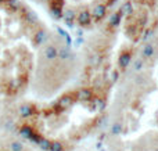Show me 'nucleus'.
I'll return each mask as SVG.
<instances>
[{"mask_svg":"<svg viewBox=\"0 0 158 151\" xmlns=\"http://www.w3.org/2000/svg\"><path fill=\"white\" fill-rule=\"evenodd\" d=\"M42 58L46 63H53L58 58V47L53 43L44 44L43 50H42Z\"/></svg>","mask_w":158,"mask_h":151,"instance_id":"nucleus-1","label":"nucleus"},{"mask_svg":"<svg viewBox=\"0 0 158 151\" xmlns=\"http://www.w3.org/2000/svg\"><path fill=\"white\" fill-rule=\"evenodd\" d=\"M75 96H77V100L81 103H90L96 99V93L94 89L90 88H82L79 90L75 92Z\"/></svg>","mask_w":158,"mask_h":151,"instance_id":"nucleus-2","label":"nucleus"},{"mask_svg":"<svg viewBox=\"0 0 158 151\" xmlns=\"http://www.w3.org/2000/svg\"><path fill=\"white\" fill-rule=\"evenodd\" d=\"M36 111H38V108L33 104H31V103H24V104H21L18 107V115L21 116L22 119L27 121V119H31L35 115Z\"/></svg>","mask_w":158,"mask_h":151,"instance_id":"nucleus-3","label":"nucleus"},{"mask_svg":"<svg viewBox=\"0 0 158 151\" xmlns=\"http://www.w3.org/2000/svg\"><path fill=\"white\" fill-rule=\"evenodd\" d=\"M0 151H29L25 147L24 143H21L19 140H15V139H11V140L6 141L2 146Z\"/></svg>","mask_w":158,"mask_h":151,"instance_id":"nucleus-4","label":"nucleus"},{"mask_svg":"<svg viewBox=\"0 0 158 151\" xmlns=\"http://www.w3.org/2000/svg\"><path fill=\"white\" fill-rule=\"evenodd\" d=\"M106 14H107V6H106V3H97V4L93 7L92 19L94 22H100L101 19L106 17Z\"/></svg>","mask_w":158,"mask_h":151,"instance_id":"nucleus-5","label":"nucleus"},{"mask_svg":"<svg viewBox=\"0 0 158 151\" xmlns=\"http://www.w3.org/2000/svg\"><path fill=\"white\" fill-rule=\"evenodd\" d=\"M19 13L22 14V18H24L25 21L28 22V24L35 25V24H38V22H39V18H38V15H36L35 11L29 10V8L25 7V6H22V7H21Z\"/></svg>","mask_w":158,"mask_h":151,"instance_id":"nucleus-6","label":"nucleus"},{"mask_svg":"<svg viewBox=\"0 0 158 151\" xmlns=\"http://www.w3.org/2000/svg\"><path fill=\"white\" fill-rule=\"evenodd\" d=\"M77 22L78 25H81V27H87V25L92 22V11L89 10H81L79 13L77 14Z\"/></svg>","mask_w":158,"mask_h":151,"instance_id":"nucleus-7","label":"nucleus"},{"mask_svg":"<svg viewBox=\"0 0 158 151\" xmlns=\"http://www.w3.org/2000/svg\"><path fill=\"white\" fill-rule=\"evenodd\" d=\"M131 61H132V53L129 51V50H123L119 54V58H118V65H119L121 71H125L129 67Z\"/></svg>","mask_w":158,"mask_h":151,"instance_id":"nucleus-8","label":"nucleus"},{"mask_svg":"<svg viewBox=\"0 0 158 151\" xmlns=\"http://www.w3.org/2000/svg\"><path fill=\"white\" fill-rule=\"evenodd\" d=\"M58 60L63 61V63L74 60V53L71 51L69 46L64 44V46H60V47H58Z\"/></svg>","mask_w":158,"mask_h":151,"instance_id":"nucleus-9","label":"nucleus"},{"mask_svg":"<svg viewBox=\"0 0 158 151\" xmlns=\"http://www.w3.org/2000/svg\"><path fill=\"white\" fill-rule=\"evenodd\" d=\"M47 39H49L47 31L43 29V28H39L35 32V35H33V43H35L36 46H42V44H44L47 42Z\"/></svg>","mask_w":158,"mask_h":151,"instance_id":"nucleus-10","label":"nucleus"},{"mask_svg":"<svg viewBox=\"0 0 158 151\" xmlns=\"http://www.w3.org/2000/svg\"><path fill=\"white\" fill-rule=\"evenodd\" d=\"M63 18H64V21H65L67 27L72 28L74 27L75 19H77V13H75L74 8H68V10L63 11Z\"/></svg>","mask_w":158,"mask_h":151,"instance_id":"nucleus-11","label":"nucleus"},{"mask_svg":"<svg viewBox=\"0 0 158 151\" xmlns=\"http://www.w3.org/2000/svg\"><path fill=\"white\" fill-rule=\"evenodd\" d=\"M4 4H6V8H7L8 11H11V13H18L22 7L19 0H6Z\"/></svg>","mask_w":158,"mask_h":151,"instance_id":"nucleus-12","label":"nucleus"},{"mask_svg":"<svg viewBox=\"0 0 158 151\" xmlns=\"http://www.w3.org/2000/svg\"><path fill=\"white\" fill-rule=\"evenodd\" d=\"M142 54H143V58H151L154 54H156V47H154L151 43H147L144 47H143Z\"/></svg>","mask_w":158,"mask_h":151,"instance_id":"nucleus-13","label":"nucleus"},{"mask_svg":"<svg viewBox=\"0 0 158 151\" xmlns=\"http://www.w3.org/2000/svg\"><path fill=\"white\" fill-rule=\"evenodd\" d=\"M119 13L121 15L122 14H126V15H131V14H133V4H132V2H125L122 6H121L119 8Z\"/></svg>","mask_w":158,"mask_h":151,"instance_id":"nucleus-14","label":"nucleus"},{"mask_svg":"<svg viewBox=\"0 0 158 151\" xmlns=\"http://www.w3.org/2000/svg\"><path fill=\"white\" fill-rule=\"evenodd\" d=\"M121 13L118 11V13H115L114 15L111 17V19H110V22H108V25H110V28H115V27H118L119 25V22H121Z\"/></svg>","mask_w":158,"mask_h":151,"instance_id":"nucleus-15","label":"nucleus"},{"mask_svg":"<svg viewBox=\"0 0 158 151\" xmlns=\"http://www.w3.org/2000/svg\"><path fill=\"white\" fill-rule=\"evenodd\" d=\"M101 60H103V58H101V55H98V54H92L89 57V64H90V67H93V68H94V67H97L98 64L101 63Z\"/></svg>","mask_w":158,"mask_h":151,"instance_id":"nucleus-16","label":"nucleus"},{"mask_svg":"<svg viewBox=\"0 0 158 151\" xmlns=\"http://www.w3.org/2000/svg\"><path fill=\"white\" fill-rule=\"evenodd\" d=\"M50 13H52V17L56 19L63 18V8L58 7H50Z\"/></svg>","mask_w":158,"mask_h":151,"instance_id":"nucleus-17","label":"nucleus"},{"mask_svg":"<svg viewBox=\"0 0 158 151\" xmlns=\"http://www.w3.org/2000/svg\"><path fill=\"white\" fill-rule=\"evenodd\" d=\"M143 65H144V61H143L142 58H137V60H135V63H133V69L135 71H142Z\"/></svg>","mask_w":158,"mask_h":151,"instance_id":"nucleus-18","label":"nucleus"},{"mask_svg":"<svg viewBox=\"0 0 158 151\" xmlns=\"http://www.w3.org/2000/svg\"><path fill=\"white\" fill-rule=\"evenodd\" d=\"M153 35H154V29H153V28H150V29H147V31H146V32H144V40H147V39H150Z\"/></svg>","mask_w":158,"mask_h":151,"instance_id":"nucleus-19","label":"nucleus"},{"mask_svg":"<svg viewBox=\"0 0 158 151\" xmlns=\"http://www.w3.org/2000/svg\"><path fill=\"white\" fill-rule=\"evenodd\" d=\"M118 76H119L118 71H114V72H112V75H111V80H112V82H117V80H118Z\"/></svg>","mask_w":158,"mask_h":151,"instance_id":"nucleus-20","label":"nucleus"},{"mask_svg":"<svg viewBox=\"0 0 158 151\" xmlns=\"http://www.w3.org/2000/svg\"><path fill=\"white\" fill-rule=\"evenodd\" d=\"M106 2H107V3H106V6H107V4H112L115 0H106Z\"/></svg>","mask_w":158,"mask_h":151,"instance_id":"nucleus-21","label":"nucleus"},{"mask_svg":"<svg viewBox=\"0 0 158 151\" xmlns=\"http://www.w3.org/2000/svg\"><path fill=\"white\" fill-rule=\"evenodd\" d=\"M40 2H52V0H40Z\"/></svg>","mask_w":158,"mask_h":151,"instance_id":"nucleus-22","label":"nucleus"},{"mask_svg":"<svg viewBox=\"0 0 158 151\" xmlns=\"http://www.w3.org/2000/svg\"><path fill=\"white\" fill-rule=\"evenodd\" d=\"M6 2V0H0V3H4Z\"/></svg>","mask_w":158,"mask_h":151,"instance_id":"nucleus-23","label":"nucleus"}]
</instances>
